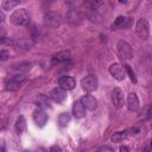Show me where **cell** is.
<instances>
[{
    "instance_id": "obj_2",
    "label": "cell",
    "mask_w": 152,
    "mask_h": 152,
    "mask_svg": "<svg viewBox=\"0 0 152 152\" xmlns=\"http://www.w3.org/2000/svg\"><path fill=\"white\" fill-rule=\"evenodd\" d=\"M135 32H137V34L141 39H147L148 36H150V25H148V21L146 19H144V18H140L137 21Z\"/></svg>"
},
{
    "instance_id": "obj_20",
    "label": "cell",
    "mask_w": 152,
    "mask_h": 152,
    "mask_svg": "<svg viewBox=\"0 0 152 152\" xmlns=\"http://www.w3.org/2000/svg\"><path fill=\"white\" fill-rule=\"evenodd\" d=\"M70 119H71V116H70L69 113H62V114L58 116V124H59V126H61V127H65V126L69 124Z\"/></svg>"
},
{
    "instance_id": "obj_24",
    "label": "cell",
    "mask_w": 152,
    "mask_h": 152,
    "mask_svg": "<svg viewBox=\"0 0 152 152\" xmlns=\"http://www.w3.org/2000/svg\"><path fill=\"white\" fill-rule=\"evenodd\" d=\"M125 71H126V72H127V75L129 76L131 81H132V82H134V83H137V77H135V74H134V71L132 70L131 65L125 64Z\"/></svg>"
},
{
    "instance_id": "obj_30",
    "label": "cell",
    "mask_w": 152,
    "mask_h": 152,
    "mask_svg": "<svg viewBox=\"0 0 152 152\" xmlns=\"http://www.w3.org/2000/svg\"><path fill=\"white\" fill-rule=\"evenodd\" d=\"M119 2H120V4H126L127 0H119Z\"/></svg>"
},
{
    "instance_id": "obj_10",
    "label": "cell",
    "mask_w": 152,
    "mask_h": 152,
    "mask_svg": "<svg viewBox=\"0 0 152 152\" xmlns=\"http://www.w3.org/2000/svg\"><path fill=\"white\" fill-rule=\"evenodd\" d=\"M58 84L59 87H62L63 89L65 90H71L75 88L76 86V81L71 77V76H66V75H63L58 78Z\"/></svg>"
},
{
    "instance_id": "obj_18",
    "label": "cell",
    "mask_w": 152,
    "mask_h": 152,
    "mask_svg": "<svg viewBox=\"0 0 152 152\" xmlns=\"http://www.w3.org/2000/svg\"><path fill=\"white\" fill-rule=\"evenodd\" d=\"M26 128V121H25V118L23 115H20L15 122V129L18 132V134H21Z\"/></svg>"
},
{
    "instance_id": "obj_13",
    "label": "cell",
    "mask_w": 152,
    "mask_h": 152,
    "mask_svg": "<svg viewBox=\"0 0 152 152\" xmlns=\"http://www.w3.org/2000/svg\"><path fill=\"white\" fill-rule=\"evenodd\" d=\"M81 102L84 104L86 109H89V110H94L97 107V100L93 95H84L81 99Z\"/></svg>"
},
{
    "instance_id": "obj_11",
    "label": "cell",
    "mask_w": 152,
    "mask_h": 152,
    "mask_svg": "<svg viewBox=\"0 0 152 152\" xmlns=\"http://www.w3.org/2000/svg\"><path fill=\"white\" fill-rule=\"evenodd\" d=\"M33 120H34V122H36L39 127H43V126L46 124V121H48V115H46V113L44 112L43 108L38 107V108L33 112Z\"/></svg>"
},
{
    "instance_id": "obj_15",
    "label": "cell",
    "mask_w": 152,
    "mask_h": 152,
    "mask_svg": "<svg viewBox=\"0 0 152 152\" xmlns=\"http://www.w3.org/2000/svg\"><path fill=\"white\" fill-rule=\"evenodd\" d=\"M127 20H128V18H126V17H124V15H119V17L114 20V23L112 24V30H119V28L125 27Z\"/></svg>"
},
{
    "instance_id": "obj_5",
    "label": "cell",
    "mask_w": 152,
    "mask_h": 152,
    "mask_svg": "<svg viewBox=\"0 0 152 152\" xmlns=\"http://www.w3.org/2000/svg\"><path fill=\"white\" fill-rule=\"evenodd\" d=\"M81 86L88 93H91V91L96 90L97 89V78H96V76H94V75L86 76L84 78H82Z\"/></svg>"
},
{
    "instance_id": "obj_14",
    "label": "cell",
    "mask_w": 152,
    "mask_h": 152,
    "mask_svg": "<svg viewBox=\"0 0 152 152\" xmlns=\"http://www.w3.org/2000/svg\"><path fill=\"white\" fill-rule=\"evenodd\" d=\"M127 107L131 112H137L139 109V100L135 93H131L127 96Z\"/></svg>"
},
{
    "instance_id": "obj_6",
    "label": "cell",
    "mask_w": 152,
    "mask_h": 152,
    "mask_svg": "<svg viewBox=\"0 0 152 152\" xmlns=\"http://www.w3.org/2000/svg\"><path fill=\"white\" fill-rule=\"evenodd\" d=\"M109 72L110 75L118 80V81H122L125 77H126V71L125 69L119 64V63H113L110 66H109Z\"/></svg>"
},
{
    "instance_id": "obj_23",
    "label": "cell",
    "mask_w": 152,
    "mask_h": 152,
    "mask_svg": "<svg viewBox=\"0 0 152 152\" xmlns=\"http://www.w3.org/2000/svg\"><path fill=\"white\" fill-rule=\"evenodd\" d=\"M13 69L14 70H20V71H28L31 69V63L28 62H23L20 64H15L13 65Z\"/></svg>"
},
{
    "instance_id": "obj_25",
    "label": "cell",
    "mask_w": 152,
    "mask_h": 152,
    "mask_svg": "<svg viewBox=\"0 0 152 152\" xmlns=\"http://www.w3.org/2000/svg\"><path fill=\"white\" fill-rule=\"evenodd\" d=\"M17 45L20 46V48H25V49H30L31 45H32V42H28L26 39H19L17 42Z\"/></svg>"
},
{
    "instance_id": "obj_9",
    "label": "cell",
    "mask_w": 152,
    "mask_h": 152,
    "mask_svg": "<svg viewBox=\"0 0 152 152\" xmlns=\"http://www.w3.org/2000/svg\"><path fill=\"white\" fill-rule=\"evenodd\" d=\"M112 101L116 108H121L124 106L125 96H124V91L120 88H114V90L112 93Z\"/></svg>"
},
{
    "instance_id": "obj_29",
    "label": "cell",
    "mask_w": 152,
    "mask_h": 152,
    "mask_svg": "<svg viewBox=\"0 0 152 152\" xmlns=\"http://www.w3.org/2000/svg\"><path fill=\"white\" fill-rule=\"evenodd\" d=\"M51 150L53 151V150H57V151H61V148L58 147V146H53V147H51Z\"/></svg>"
},
{
    "instance_id": "obj_3",
    "label": "cell",
    "mask_w": 152,
    "mask_h": 152,
    "mask_svg": "<svg viewBox=\"0 0 152 152\" xmlns=\"http://www.w3.org/2000/svg\"><path fill=\"white\" fill-rule=\"evenodd\" d=\"M118 48V52L120 55V57L122 59H132L133 58V51L132 48L129 46V44L125 40H119L116 44Z\"/></svg>"
},
{
    "instance_id": "obj_27",
    "label": "cell",
    "mask_w": 152,
    "mask_h": 152,
    "mask_svg": "<svg viewBox=\"0 0 152 152\" xmlns=\"http://www.w3.org/2000/svg\"><path fill=\"white\" fill-rule=\"evenodd\" d=\"M99 151H113V148L110 146H102L99 148Z\"/></svg>"
},
{
    "instance_id": "obj_12",
    "label": "cell",
    "mask_w": 152,
    "mask_h": 152,
    "mask_svg": "<svg viewBox=\"0 0 152 152\" xmlns=\"http://www.w3.org/2000/svg\"><path fill=\"white\" fill-rule=\"evenodd\" d=\"M72 114L76 119H81L86 115V107L84 104L80 101H75L74 104H72Z\"/></svg>"
},
{
    "instance_id": "obj_17",
    "label": "cell",
    "mask_w": 152,
    "mask_h": 152,
    "mask_svg": "<svg viewBox=\"0 0 152 152\" xmlns=\"http://www.w3.org/2000/svg\"><path fill=\"white\" fill-rule=\"evenodd\" d=\"M20 84H21V82L17 81L14 78H11L10 81L6 82V89L10 90V91H15V90H18L20 88Z\"/></svg>"
},
{
    "instance_id": "obj_21",
    "label": "cell",
    "mask_w": 152,
    "mask_h": 152,
    "mask_svg": "<svg viewBox=\"0 0 152 152\" xmlns=\"http://www.w3.org/2000/svg\"><path fill=\"white\" fill-rule=\"evenodd\" d=\"M126 137H127V132L124 131V132H116V133H114L110 139L114 142H121L124 139H126Z\"/></svg>"
},
{
    "instance_id": "obj_4",
    "label": "cell",
    "mask_w": 152,
    "mask_h": 152,
    "mask_svg": "<svg viewBox=\"0 0 152 152\" xmlns=\"http://www.w3.org/2000/svg\"><path fill=\"white\" fill-rule=\"evenodd\" d=\"M44 24L50 27H58L62 24V17L56 12H48L44 14Z\"/></svg>"
},
{
    "instance_id": "obj_16",
    "label": "cell",
    "mask_w": 152,
    "mask_h": 152,
    "mask_svg": "<svg viewBox=\"0 0 152 152\" xmlns=\"http://www.w3.org/2000/svg\"><path fill=\"white\" fill-rule=\"evenodd\" d=\"M81 19H82L81 13L78 11H76V10H72V11H70L68 13V20L70 23H72V24H78Z\"/></svg>"
},
{
    "instance_id": "obj_1",
    "label": "cell",
    "mask_w": 152,
    "mask_h": 152,
    "mask_svg": "<svg viewBox=\"0 0 152 152\" xmlns=\"http://www.w3.org/2000/svg\"><path fill=\"white\" fill-rule=\"evenodd\" d=\"M11 23L17 25V26H23V25H27L30 21V14L27 13V11L25 8H19L15 10L12 14H11Z\"/></svg>"
},
{
    "instance_id": "obj_8",
    "label": "cell",
    "mask_w": 152,
    "mask_h": 152,
    "mask_svg": "<svg viewBox=\"0 0 152 152\" xmlns=\"http://www.w3.org/2000/svg\"><path fill=\"white\" fill-rule=\"evenodd\" d=\"M65 91H66V90L63 89L62 87H56V88H53V89L51 90L50 97H51L55 102L61 103V102H63V101L66 99V93H65Z\"/></svg>"
},
{
    "instance_id": "obj_7",
    "label": "cell",
    "mask_w": 152,
    "mask_h": 152,
    "mask_svg": "<svg viewBox=\"0 0 152 152\" xmlns=\"http://www.w3.org/2000/svg\"><path fill=\"white\" fill-rule=\"evenodd\" d=\"M70 57H71L70 51H68V50L59 51V52L55 53V55L51 57V64H52V65H56V64H61V63L68 62V61L70 59Z\"/></svg>"
},
{
    "instance_id": "obj_22",
    "label": "cell",
    "mask_w": 152,
    "mask_h": 152,
    "mask_svg": "<svg viewBox=\"0 0 152 152\" xmlns=\"http://www.w3.org/2000/svg\"><path fill=\"white\" fill-rule=\"evenodd\" d=\"M104 0H86L84 1V5L88 7V8H91V10H95L99 6H101L103 4Z\"/></svg>"
},
{
    "instance_id": "obj_28",
    "label": "cell",
    "mask_w": 152,
    "mask_h": 152,
    "mask_svg": "<svg viewBox=\"0 0 152 152\" xmlns=\"http://www.w3.org/2000/svg\"><path fill=\"white\" fill-rule=\"evenodd\" d=\"M128 150H129V148L126 147V146H121V147H120V151H121V152H124V151H128Z\"/></svg>"
},
{
    "instance_id": "obj_26",
    "label": "cell",
    "mask_w": 152,
    "mask_h": 152,
    "mask_svg": "<svg viewBox=\"0 0 152 152\" xmlns=\"http://www.w3.org/2000/svg\"><path fill=\"white\" fill-rule=\"evenodd\" d=\"M8 56H10L8 51H6V50H4V49L0 51V59H1V61H6Z\"/></svg>"
},
{
    "instance_id": "obj_19",
    "label": "cell",
    "mask_w": 152,
    "mask_h": 152,
    "mask_svg": "<svg viewBox=\"0 0 152 152\" xmlns=\"http://www.w3.org/2000/svg\"><path fill=\"white\" fill-rule=\"evenodd\" d=\"M19 2H20V0H2L1 1V7H2V10L8 11V10L15 7Z\"/></svg>"
}]
</instances>
